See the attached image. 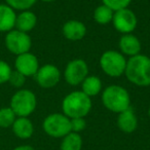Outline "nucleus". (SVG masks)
Instances as JSON below:
<instances>
[{"label":"nucleus","instance_id":"f257e3e1","mask_svg":"<svg viewBox=\"0 0 150 150\" xmlns=\"http://www.w3.org/2000/svg\"><path fill=\"white\" fill-rule=\"evenodd\" d=\"M125 74L129 81L136 86H150V58L140 54L131 57L127 62Z\"/></svg>","mask_w":150,"mask_h":150},{"label":"nucleus","instance_id":"f03ea898","mask_svg":"<svg viewBox=\"0 0 150 150\" xmlns=\"http://www.w3.org/2000/svg\"><path fill=\"white\" fill-rule=\"evenodd\" d=\"M63 112L69 118L84 117L92 108V100L83 92L77 91L67 95L62 103Z\"/></svg>","mask_w":150,"mask_h":150},{"label":"nucleus","instance_id":"7ed1b4c3","mask_svg":"<svg viewBox=\"0 0 150 150\" xmlns=\"http://www.w3.org/2000/svg\"><path fill=\"white\" fill-rule=\"evenodd\" d=\"M102 102L108 110L116 113H120L131 107L129 93L119 86H110L105 88L102 94Z\"/></svg>","mask_w":150,"mask_h":150},{"label":"nucleus","instance_id":"20e7f679","mask_svg":"<svg viewBox=\"0 0 150 150\" xmlns=\"http://www.w3.org/2000/svg\"><path fill=\"white\" fill-rule=\"evenodd\" d=\"M36 105V96L29 90L18 91L11 100V108L19 117H27L32 114Z\"/></svg>","mask_w":150,"mask_h":150},{"label":"nucleus","instance_id":"39448f33","mask_svg":"<svg viewBox=\"0 0 150 150\" xmlns=\"http://www.w3.org/2000/svg\"><path fill=\"white\" fill-rule=\"evenodd\" d=\"M100 66L108 76L118 77L125 73L127 60L120 52L115 50H107L101 57Z\"/></svg>","mask_w":150,"mask_h":150},{"label":"nucleus","instance_id":"423d86ee","mask_svg":"<svg viewBox=\"0 0 150 150\" xmlns=\"http://www.w3.org/2000/svg\"><path fill=\"white\" fill-rule=\"evenodd\" d=\"M43 129L50 137H65L69 133H71L70 119L66 115L60 114V113L50 114L44 119Z\"/></svg>","mask_w":150,"mask_h":150},{"label":"nucleus","instance_id":"0eeeda50","mask_svg":"<svg viewBox=\"0 0 150 150\" xmlns=\"http://www.w3.org/2000/svg\"><path fill=\"white\" fill-rule=\"evenodd\" d=\"M5 45L9 52L17 56L29 52L32 45L31 37L25 32L19 31L17 29L11 30L7 32L5 36Z\"/></svg>","mask_w":150,"mask_h":150},{"label":"nucleus","instance_id":"6e6552de","mask_svg":"<svg viewBox=\"0 0 150 150\" xmlns=\"http://www.w3.org/2000/svg\"><path fill=\"white\" fill-rule=\"evenodd\" d=\"M88 64L81 59H76L69 62L64 72L65 80L70 86H78L82 83V81L88 77Z\"/></svg>","mask_w":150,"mask_h":150},{"label":"nucleus","instance_id":"1a4fd4ad","mask_svg":"<svg viewBox=\"0 0 150 150\" xmlns=\"http://www.w3.org/2000/svg\"><path fill=\"white\" fill-rule=\"evenodd\" d=\"M112 22L115 29L122 34H129L137 27L136 15L129 8L114 11Z\"/></svg>","mask_w":150,"mask_h":150},{"label":"nucleus","instance_id":"9d476101","mask_svg":"<svg viewBox=\"0 0 150 150\" xmlns=\"http://www.w3.org/2000/svg\"><path fill=\"white\" fill-rule=\"evenodd\" d=\"M61 73L60 70L54 65L46 64L38 69L35 74L37 83L43 88H54L60 81Z\"/></svg>","mask_w":150,"mask_h":150},{"label":"nucleus","instance_id":"9b49d317","mask_svg":"<svg viewBox=\"0 0 150 150\" xmlns=\"http://www.w3.org/2000/svg\"><path fill=\"white\" fill-rule=\"evenodd\" d=\"M16 70L20 73L29 77V76H35L39 69V63L38 60L31 52H25V54H19L15 61Z\"/></svg>","mask_w":150,"mask_h":150},{"label":"nucleus","instance_id":"f8f14e48","mask_svg":"<svg viewBox=\"0 0 150 150\" xmlns=\"http://www.w3.org/2000/svg\"><path fill=\"white\" fill-rule=\"evenodd\" d=\"M63 34L67 39L71 41H77V40H81L86 36V28L82 22L71 20L64 24Z\"/></svg>","mask_w":150,"mask_h":150},{"label":"nucleus","instance_id":"ddd939ff","mask_svg":"<svg viewBox=\"0 0 150 150\" xmlns=\"http://www.w3.org/2000/svg\"><path fill=\"white\" fill-rule=\"evenodd\" d=\"M17 15L7 4H0V32H9L16 26Z\"/></svg>","mask_w":150,"mask_h":150},{"label":"nucleus","instance_id":"4468645a","mask_svg":"<svg viewBox=\"0 0 150 150\" xmlns=\"http://www.w3.org/2000/svg\"><path fill=\"white\" fill-rule=\"evenodd\" d=\"M118 127L125 133H133L137 129V117H136L132 107H129L125 111L119 113L117 118Z\"/></svg>","mask_w":150,"mask_h":150},{"label":"nucleus","instance_id":"2eb2a0df","mask_svg":"<svg viewBox=\"0 0 150 150\" xmlns=\"http://www.w3.org/2000/svg\"><path fill=\"white\" fill-rule=\"evenodd\" d=\"M119 47L125 54L134 57L139 54L141 50V42L136 36L132 34H123L119 40Z\"/></svg>","mask_w":150,"mask_h":150},{"label":"nucleus","instance_id":"dca6fc26","mask_svg":"<svg viewBox=\"0 0 150 150\" xmlns=\"http://www.w3.org/2000/svg\"><path fill=\"white\" fill-rule=\"evenodd\" d=\"M36 23H37V18H36L35 13L30 11H23L20 15L17 16L15 27L19 31L27 33L34 29Z\"/></svg>","mask_w":150,"mask_h":150},{"label":"nucleus","instance_id":"f3484780","mask_svg":"<svg viewBox=\"0 0 150 150\" xmlns=\"http://www.w3.org/2000/svg\"><path fill=\"white\" fill-rule=\"evenodd\" d=\"M13 132L20 139H28L33 135V125L27 117H19L11 125Z\"/></svg>","mask_w":150,"mask_h":150},{"label":"nucleus","instance_id":"a211bd4d","mask_svg":"<svg viewBox=\"0 0 150 150\" xmlns=\"http://www.w3.org/2000/svg\"><path fill=\"white\" fill-rule=\"evenodd\" d=\"M82 91L86 96L94 97L97 96L102 90V82L100 78L97 76H88L81 83Z\"/></svg>","mask_w":150,"mask_h":150},{"label":"nucleus","instance_id":"6ab92c4d","mask_svg":"<svg viewBox=\"0 0 150 150\" xmlns=\"http://www.w3.org/2000/svg\"><path fill=\"white\" fill-rule=\"evenodd\" d=\"M82 146L81 137L77 133H69L63 139L61 150H80Z\"/></svg>","mask_w":150,"mask_h":150},{"label":"nucleus","instance_id":"aec40b11","mask_svg":"<svg viewBox=\"0 0 150 150\" xmlns=\"http://www.w3.org/2000/svg\"><path fill=\"white\" fill-rule=\"evenodd\" d=\"M114 11H111L106 5H100L94 11V19L98 24L101 25H106L109 22L112 21Z\"/></svg>","mask_w":150,"mask_h":150},{"label":"nucleus","instance_id":"412c9836","mask_svg":"<svg viewBox=\"0 0 150 150\" xmlns=\"http://www.w3.org/2000/svg\"><path fill=\"white\" fill-rule=\"evenodd\" d=\"M16 113L11 107H4L0 109V127L6 129L13 125L16 118Z\"/></svg>","mask_w":150,"mask_h":150},{"label":"nucleus","instance_id":"4be33fe9","mask_svg":"<svg viewBox=\"0 0 150 150\" xmlns=\"http://www.w3.org/2000/svg\"><path fill=\"white\" fill-rule=\"evenodd\" d=\"M6 4L9 5L11 8L18 11H29L37 0H5Z\"/></svg>","mask_w":150,"mask_h":150},{"label":"nucleus","instance_id":"5701e85b","mask_svg":"<svg viewBox=\"0 0 150 150\" xmlns=\"http://www.w3.org/2000/svg\"><path fill=\"white\" fill-rule=\"evenodd\" d=\"M129 3H131V0H103V4L113 11L127 8Z\"/></svg>","mask_w":150,"mask_h":150},{"label":"nucleus","instance_id":"b1692460","mask_svg":"<svg viewBox=\"0 0 150 150\" xmlns=\"http://www.w3.org/2000/svg\"><path fill=\"white\" fill-rule=\"evenodd\" d=\"M25 80H26V76H24L19 71L15 70V71H11L8 82L13 86H15V88H21L25 83Z\"/></svg>","mask_w":150,"mask_h":150},{"label":"nucleus","instance_id":"393cba45","mask_svg":"<svg viewBox=\"0 0 150 150\" xmlns=\"http://www.w3.org/2000/svg\"><path fill=\"white\" fill-rule=\"evenodd\" d=\"M11 68L6 62L0 60V84L8 82L9 76L11 73Z\"/></svg>","mask_w":150,"mask_h":150},{"label":"nucleus","instance_id":"a878e982","mask_svg":"<svg viewBox=\"0 0 150 150\" xmlns=\"http://www.w3.org/2000/svg\"><path fill=\"white\" fill-rule=\"evenodd\" d=\"M70 125H71V131L73 133H78V132H81L86 127V120L83 119V117L71 118Z\"/></svg>","mask_w":150,"mask_h":150},{"label":"nucleus","instance_id":"bb28decb","mask_svg":"<svg viewBox=\"0 0 150 150\" xmlns=\"http://www.w3.org/2000/svg\"><path fill=\"white\" fill-rule=\"evenodd\" d=\"M13 150H35L33 147L31 146H28V145H23V146H19V147L15 148Z\"/></svg>","mask_w":150,"mask_h":150},{"label":"nucleus","instance_id":"cd10ccee","mask_svg":"<svg viewBox=\"0 0 150 150\" xmlns=\"http://www.w3.org/2000/svg\"><path fill=\"white\" fill-rule=\"evenodd\" d=\"M41 1H43V2H52L54 0H41Z\"/></svg>","mask_w":150,"mask_h":150},{"label":"nucleus","instance_id":"c85d7f7f","mask_svg":"<svg viewBox=\"0 0 150 150\" xmlns=\"http://www.w3.org/2000/svg\"><path fill=\"white\" fill-rule=\"evenodd\" d=\"M148 114H149V117H150V107H149V110H148Z\"/></svg>","mask_w":150,"mask_h":150}]
</instances>
